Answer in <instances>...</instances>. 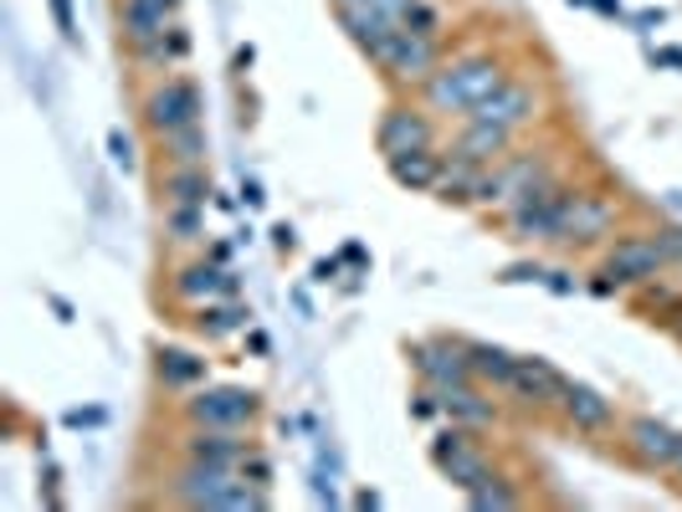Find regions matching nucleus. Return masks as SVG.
<instances>
[{"mask_svg":"<svg viewBox=\"0 0 682 512\" xmlns=\"http://www.w3.org/2000/svg\"><path fill=\"white\" fill-rule=\"evenodd\" d=\"M672 328H678V338H682V313H678V318H672Z\"/></svg>","mask_w":682,"mask_h":512,"instance_id":"nucleus-43","label":"nucleus"},{"mask_svg":"<svg viewBox=\"0 0 682 512\" xmlns=\"http://www.w3.org/2000/svg\"><path fill=\"white\" fill-rule=\"evenodd\" d=\"M662 62H668V67H682V52L672 46V52H662Z\"/></svg>","mask_w":682,"mask_h":512,"instance_id":"nucleus-41","label":"nucleus"},{"mask_svg":"<svg viewBox=\"0 0 682 512\" xmlns=\"http://www.w3.org/2000/svg\"><path fill=\"white\" fill-rule=\"evenodd\" d=\"M626 446H631V456H637L641 467L668 471L678 446H682V431H672V425L657 421V415H641V421H631V431H626Z\"/></svg>","mask_w":682,"mask_h":512,"instance_id":"nucleus-11","label":"nucleus"},{"mask_svg":"<svg viewBox=\"0 0 682 512\" xmlns=\"http://www.w3.org/2000/svg\"><path fill=\"white\" fill-rule=\"evenodd\" d=\"M610 220H616V210H610L606 200H595V195H575V220H570V241H600V236L610 231Z\"/></svg>","mask_w":682,"mask_h":512,"instance_id":"nucleus-23","label":"nucleus"},{"mask_svg":"<svg viewBox=\"0 0 682 512\" xmlns=\"http://www.w3.org/2000/svg\"><path fill=\"white\" fill-rule=\"evenodd\" d=\"M564 384L570 380H564L554 364H544V359H519L513 380H508V395L519 400V405H560Z\"/></svg>","mask_w":682,"mask_h":512,"instance_id":"nucleus-13","label":"nucleus"},{"mask_svg":"<svg viewBox=\"0 0 682 512\" xmlns=\"http://www.w3.org/2000/svg\"><path fill=\"white\" fill-rule=\"evenodd\" d=\"M185 421L191 425H216V431H241L257 421V395L237 390V384H216V390H195L185 400Z\"/></svg>","mask_w":682,"mask_h":512,"instance_id":"nucleus-7","label":"nucleus"},{"mask_svg":"<svg viewBox=\"0 0 682 512\" xmlns=\"http://www.w3.org/2000/svg\"><path fill=\"white\" fill-rule=\"evenodd\" d=\"M206 380V359H195V353L185 349H164L160 353V384H170V390H191V384Z\"/></svg>","mask_w":682,"mask_h":512,"instance_id":"nucleus-24","label":"nucleus"},{"mask_svg":"<svg viewBox=\"0 0 682 512\" xmlns=\"http://www.w3.org/2000/svg\"><path fill=\"white\" fill-rule=\"evenodd\" d=\"M415 374L431 384V390H452V384H473V359H467V344H452V338H426L411 349Z\"/></svg>","mask_w":682,"mask_h":512,"instance_id":"nucleus-9","label":"nucleus"},{"mask_svg":"<svg viewBox=\"0 0 682 512\" xmlns=\"http://www.w3.org/2000/svg\"><path fill=\"white\" fill-rule=\"evenodd\" d=\"M206 195H210L206 164H170V175H164V205H206Z\"/></svg>","mask_w":682,"mask_h":512,"instance_id":"nucleus-21","label":"nucleus"},{"mask_svg":"<svg viewBox=\"0 0 682 512\" xmlns=\"http://www.w3.org/2000/svg\"><path fill=\"white\" fill-rule=\"evenodd\" d=\"M575 195L564 190L554 175L534 179L523 195H513V210H508V226L523 241H570V220H575Z\"/></svg>","mask_w":682,"mask_h":512,"instance_id":"nucleus-3","label":"nucleus"},{"mask_svg":"<svg viewBox=\"0 0 682 512\" xmlns=\"http://www.w3.org/2000/svg\"><path fill=\"white\" fill-rule=\"evenodd\" d=\"M544 277V272H539V266H529V262H519V266H508L504 272V282H539Z\"/></svg>","mask_w":682,"mask_h":512,"instance_id":"nucleus-36","label":"nucleus"},{"mask_svg":"<svg viewBox=\"0 0 682 512\" xmlns=\"http://www.w3.org/2000/svg\"><path fill=\"white\" fill-rule=\"evenodd\" d=\"M431 461L446 471V482L457 487V492H477V487L492 477L488 456L473 446V431H467V425H452V431H442V436L431 440Z\"/></svg>","mask_w":682,"mask_h":512,"instance_id":"nucleus-4","label":"nucleus"},{"mask_svg":"<svg viewBox=\"0 0 682 512\" xmlns=\"http://www.w3.org/2000/svg\"><path fill=\"white\" fill-rule=\"evenodd\" d=\"M180 0H119V26H123V42L129 46H149L154 36L175 26L170 15H175Z\"/></svg>","mask_w":682,"mask_h":512,"instance_id":"nucleus-12","label":"nucleus"},{"mask_svg":"<svg viewBox=\"0 0 682 512\" xmlns=\"http://www.w3.org/2000/svg\"><path fill=\"white\" fill-rule=\"evenodd\" d=\"M241 195H247V205H262V200H268V195H262V185H257V179H241Z\"/></svg>","mask_w":682,"mask_h":512,"instance_id":"nucleus-38","label":"nucleus"},{"mask_svg":"<svg viewBox=\"0 0 682 512\" xmlns=\"http://www.w3.org/2000/svg\"><path fill=\"white\" fill-rule=\"evenodd\" d=\"M108 154H113V164H119V170H134V139H129L123 129L108 133Z\"/></svg>","mask_w":682,"mask_h":512,"instance_id":"nucleus-32","label":"nucleus"},{"mask_svg":"<svg viewBox=\"0 0 682 512\" xmlns=\"http://www.w3.org/2000/svg\"><path fill=\"white\" fill-rule=\"evenodd\" d=\"M104 415L98 410H67V425H98Z\"/></svg>","mask_w":682,"mask_h":512,"instance_id":"nucleus-37","label":"nucleus"},{"mask_svg":"<svg viewBox=\"0 0 682 512\" xmlns=\"http://www.w3.org/2000/svg\"><path fill=\"white\" fill-rule=\"evenodd\" d=\"M668 251L657 247V236H626V241H616L606 257V277L616 282V287H652L662 272H668Z\"/></svg>","mask_w":682,"mask_h":512,"instance_id":"nucleus-8","label":"nucleus"},{"mask_svg":"<svg viewBox=\"0 0 682 512\" xmlns=\"http://www.w3.org/2000/svg\"><path fill=\"white\" fill-rule=\"evenodd\" d=\"M206 129L201 123H191V129H175L164 133V154H170V164H206Z\"/></svg>","mask_w":682,"mask_h":512,"instance_id":"nucleus-26","label":"nucleus"},{"mask_svg":"<svg viewBox=\"0 0 682 512\" xmlns=\"http://www.w3.org/2000/svg\"><path fill=\"white\" fill-rule=\"evenodd\" d=\"M401 26L421 31V36H436V31H442V15L431 11L426 0H411V6H405V15H401Z\"/></svg>","mask_w":682,"mask_h":512,"instance_id":"nucleus-30","label":"nucleus"},{"mask_svg":"<svg viewBox=\"0 0 682 512\" xmlns=\"http://www.w3.org/2000/svg\"><path fill=\"white\" fill-rule=\"evenodd\" d=\"M508 144H513V129H498V123H483V118H467V133H462L457 154H467L473 164H498V160H508Z\"/></svg>","mask_w":682,"mask_h":512,"instance_id":"nucleus-19","label":"nucleus"},{"mask_svg":"<svg viewBox=\"0 0 682 512\" xmlns=\"http://www.w3.org/2000/svg\"><path fill=\"white\" fill-rule=\"evenodd\" d=\"M560 410H564V421L575 425V431H606L610 425V400H600L591 384H575V380L564 384Z\"/></svg>","mask_w":682,"mask_h":512,"instance_id":"nucleus-18","label":"nucleus"},{"mask_svg":"<svg viewBox=\"0 0 682 512\" xmlns=\"http://www.w3.org/2000/svg\"><path fill=\"white\" fill-rule=\"evenodd\" d=\"M375 62L386 67L396 83H431V73L442 67L436 62V36H421V31L411 26H396L380 42V52H375Z\"/></svg>","mask_w":682,"mask_h":512,"instance_id":"nucleus-5","label":"nucleus"},{"mask_svg":"<svg viewBox=\"0 0 682 512\" xmlns=\"http://www.w3.org/2000/svg\"><path fill=\"white\" fill-rule=\"evenodd\" d=\"M442 395V410L452 415V425H467V431H483V425L498 421V410H492V400L483 395V390H473V384H452V390H436Z\"/></svg>","mask_w":682,"mask_h":512,"instance_id":"nucleus-17","label":"nucleus"},{"mask_svg":"<svg viewBox=\"0 0 682 512\" xmlns=\"http://www.w3.org/2000/svg\"><path fill=\"white\" fill-rule=\"evenodd\" d=\"M139 62H154V67H170V62H185L191 57V31L185 26H170L164 36H154L149 46H134Z\"/></svg>","mask_w":682,"mask_h":512,"instance_id":"nucleus-25","label":"nucleus"},{"mask_svg":"<svg viewBox=\"0 0 682 512\" xmlns=\"http://www.w3.org/2000/svg\"><path fill=\"white\" fill-rule=\"evenodd\" d=\"M657 247L668 251V262H682V226H668V231H657Z\"/></svg>","mask_w":682,"mask_h":512,"instance_id":"nucleus-35","label":"nucleus"},{"mask_svg":"<svg viewBox=\"0 0 682 512\" xmlns=\"http://www.w3.org/2000/svg\"><path fill=\"white\" fill-rule=\"evenodd\" d=\"M52 15H57V26L67 42H77V21H73V0H52Z\"/></svg>","mask_w":682,"mask_h":512,"instance_id":"nucleus-34","label":"nucleus"},{"mask_svg":"<svg viewBox=\"0 0 682 512\" xmlns=\"http://www.w3.org/2000/svg\"><path fill=\"white\" fill-rule=\"evenodd\" d=\"M313 277H318V282H328V277H339V262H318V266H313Z\"/></svg>","mask_w":682,"mask_h":512,"instance_id":"nucleus-40","label":"nucleus"},{"mask_svg":"<svg viewBox=\"0 0 682 512\" xmlns=\"http://www.w3.org/2000/svg\"><path fill=\"white\" fill-rule=\"evenodd\" d=\"M375 144L386 160L396 154H415V149H431L436 144V129H431V118L421 108H386L380 118V129H375Z\"/></svg>","mask_w":682,"mask_h":512,"instance_id":"nucleus-10","label":"nucleus"},{"mask_svg":"<svg viewBox=\"0 0 682 512\" xmlns=\"http://www.w3.org/2000/svg\"><path fill=\"white\" fill-rule=\"evenodd\" d=\"M170 498L185 502V508H237V512L272 508L268 487L247 482L241 467H210V461H185V471L170 487Z\"/></svg>","mask_w":682,"mask_h":512,"instance_id":"nucleus-2","label":"nucleus"},{"mask_svg":"<svg viewBox=\"0 0 682 512\" xmlns=\"http://www.w3.org/2000/svg\"><path fill=\"white\" fill-rule=\"evenodd\" d=\"M170 241H201L206 236V205H164Z\"/></svg>","mask_w":682,"mask_h":512,"instance_id":"nucleus-27","label":"nucleus"},{"mask_svg":"<svg viewBox=\"0 0 682 512\" xmlns=\"http://www.w3.org/2000/svg\"><path fill=\"white\" fill-rule=\"evenodd\" d=\"M237 293V272H226L221 262H191L175 272V297L185 303H210V297Z\"/></svg>","mask_w":682,"mask_h":512,"instance_id":"nucleus-16","label":"nucleus"},{"mask_svg":"<svg viewBox=\"0 0 682 512\" xmlns=\"http://www.w3.org/2000/svg\"><path fill=\"white\" fill-rule=\"evenodd\" d=\"M549 287H554V293H575V282H570V272H549Z\"/></svg>","mask_w":682,"mask_h":512,"instance_id":"nucleus-39","label":"nucleus"},{"mask_svg":"<svg viewBox=\"0 0 682 512\" xmlns=\"http://www.w3.org/2000/svg\"><path fill=\"white\" fill-rule=\"evenodd\" d=\"M467 359H473V374H477V380L498 384V390H508L513 369H519V359H513L508 349H498V344H467Z\"/></svg>","mask_w":682,"mask_h":512,"instance_id":"nucleus-22","label":"nucleus"},{"mask_svg":"<svg viewBox=\"0 0 682 512\" xmlns=\"http://www.w3.org/2000/svg\"><path fill=\"white\" fill-rule=\"evenodd\" d=\"M668 471H678V477H682V446H678V456H672V467Z\"/></svg>","mask_w":682,"mask_h":512,"instance_id":"nucleus-42","label":"nucleus"},{"mask_svg":"<svg viewBox=\"0 0 682 512\" xmlns=\"http://www.w3.org/2000/svg\"><path fill=\"white\" fill-rule=\"evenodd\" d=\"M334 6H370V11H386L390 21H401L411 0H334Z\"/></svg>","mask_w":682,"mask_h":512,"instance_id":"nucleus-33","label":"nucleus"},{"mask_svg":"<svg viewBox=\"0 0 682 512\" xmlns=\"http://www.w3.org/2000/svg\"><path fill=\"white\" fill-rule=\"evenodd\" d=\"M241 477H247V482H257V487H268L272 482V461L262 451H247V456H241Z\"/></svg>","mask_w":682,"mask_h":512,"instance_id":"nucleus-31","label":"nucleus"},{"mask_svg":"<svg viewBox=\"0 0 682 512\" xmlns=\"http://www.w3.org/2000/svg\"><path fill=\"white\" fill-rule=\"evenodd\" d=\"M504 83H508L504 62L488 57V52H473V57H457V62H446V67H436L426 83V98H431V108H442V113L473 118Z\"/></svg>","mask_w":682,"mask_h":512,"instance_id":"nucleus-1","label":"nucleus"},{"mask_svg":"<svg viewBox=\"0 0 682 512\" xmlns=\"http://www.w3.org/2000/svg\"><path fill=\"white\" fill-rule=\"evenodd\" d=\"M519 502L523 498L504 482V477H488L477 492H467V508H477V512H508V508H519Z\"/></svg>","mask_w":682,"mask_h":512,"instance_id":"nucleus-28","label":"nucleus"},{"mask_svg":"<svg viewBox=\"0 0 682 512\" xmlns=\"http://www.w3.org/2000/svg\"><path fill=\"white\" fill-rule=\"evenodd\" d=\"M247 440L237 431H216V425H191L185 436V461H210V467H241Z\"/></svg>","mask_w":682,"mask_h":512,"instance_id":"nucleus-15","label":"nucleus"},{"mask_svg":"<svg viewBox=\"0 0 682 512\" xmlns=\"http://www.w3.org/2000/svg\"><path fill=\"white\" fill-rule=\"evenodd\" d=\"M201 113H206V98H201V88H195L191 77H164L160 88L144 98V118L160 139L164 133H175V129L201 123Z\"/></svg>","mask_w":682,"mask_h":512,"instance_id":"nucleus-6","label":"nucleus"},{"mask_svg":"<svg viewBox=\"0 0 682 512\" xmlns=\"http://www.w3.org/2000/svg\"><path fill=\"white\" fill-rule=\"evenodd\" d=\"M247 307H201V318H195V328L206 338H226V334H237V328H247Z\"/></svg>","mask_w":682,"mask_h":512,"instance_id":"nucleus-29","label":"nucleus"},{"mask_svg":"<svg viewBox=\"0 0 682 512\" xmlns=\"http://www.w3.org/2000/svg\"><path fill=\"white\" fill-rule=\"evenodd\" d=\"M534 113H539V92L529 88V83H513V77H508L504 88L492 92V98L483 102L473 118H483V123H498V129H523V123H529Z\"/></svg>","mask_w":682,"mask_h":512,"instance_id":"nucleus-14","label":"nucleus"},{"mask_svg":"<svg viewBox=\"0 0 682 512\" xmlns=\"http://www.w3.org/2000/svg\"><path fill=\"white\" fill-rule=\"evenodd\" d=\"M390 175H396V185H405V190H436V179H442V154H431V149L396 154V160H390Z\"/></svg>","mask_w":682,"mask_h":512,"instance_id":"nucleus-20","label":"nucleus"}]
</instances>
